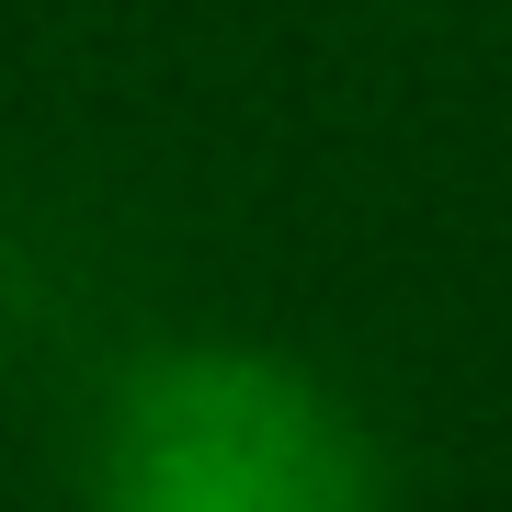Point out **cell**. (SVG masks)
<instances>
[{
  "label": "cell",
  "mask_w": 512,
  "mask_h": 512,
  "mask_svg": "<svg viewBox=\"0 0 512 512\" xmlns=\"http://www.w3.org/2000/svg\"><path fill=\"white\" fill-rule=\"evenodd\" d=\"M126 512H353V478L285 376L171 365L126 421Z\"/></svg>",
  "instance_id": "obj_1"
}]
</instances>
